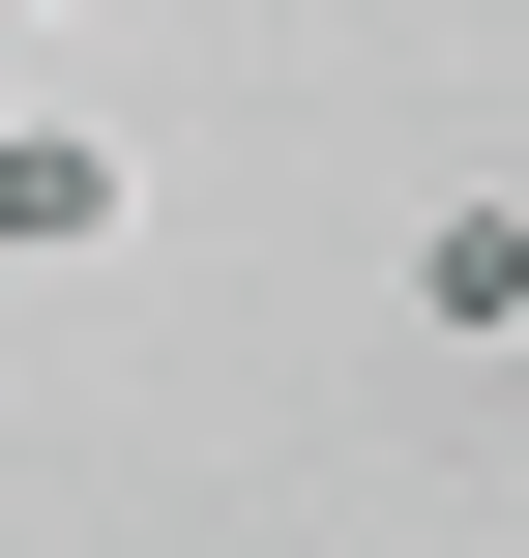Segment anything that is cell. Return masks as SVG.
Masks as SVG:
<instances>
[{
  "mask_svg": "<svg viewBox=\"0 0 529 558\" xmlns=\"http://www.w3.org/2000/svg\"><path fill=\"white\" fill-rule=\"evenodd\" d=\"M118 206H147L118 118H0V265H118Z\"/></svg>",
  "mask_w": 529,
  "mask_h": 558,
  "instance_id": "6da1fadb",
  "label": "cell"
},
{
  "mask_svg": "<svg viewBox=\"0 0 529 558\" xmlns=\"http://www.w3.org/2000/svg\"><path fill=\"white\" fill-rule=\"evenodd\" d=\"M412 324L442 353H529V177H442L412 206Z\"/></svg>",
  "mask_w": 529,
  "mask_h": 558,
  "instance_id": "7a4b0ae2",
  "label": "cell"
}]
</instances>
